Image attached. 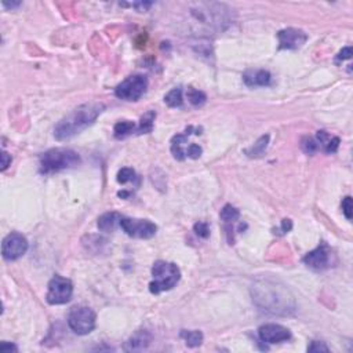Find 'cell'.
<instances>
[{
    "label": "cell",
    "mask_w": 353,
    "mask_h": 353,
    "mask_svg": "<svg viewBox=\"0 0 353 353\" xmlns=\"http://www.w3.org/2000/svg\"><path fill=\"white\" fill-rule=\"evenodd\" d=\"M334 254L330 247L327 246L326 243H321L320 246L308 252L304 257V262L315 271H324L332 267L334 263Z\"/></svg>",
    "instance_id": "9"
},
{
    "label": "cell",
    "mask_w": 353,
    "mask_h": 353,
    "mask_svg": "<svg viewBox=\"0 0 353 353\" xmlns=\"http://www.w3.org/2000/svg\"><path fill=\"white\" fill-rule=\"evenodd\" d=\"M11 163V156L7 152L2 153V171H5L7 167L10 166Z\"/></svg>",
    "instance_id": "32"
},
{
    "label": "cell",
    "mask_w": 353,
    "mask_h": 353,
    "mask_svg": "<svg viewBox=\"0 0 353 353\" xmlns=\"http://www.w3.org/2000/svg\"><path fill=\"white\" fill-rule=\"evenodd\" d=\"M301 148L305 152L306 155H313L319 149V145L316 142V139L310 138V137H305L301 141Z\"/></svg>",
    "instance_id": "24"
},
{
    "label": "cell",
    "mask_w": 353,
    "mask_h": 353,
    "mask_svg": "<svg viewBox=\"0 0 353 353\" xmlns=\"http://www.w3.org/2000/svg\"><path fill=\"white\" fill-rule=\"evenodd\" d=\"M352 57V47L342 48L337 55V61H345V59H350Z\"/></svg>",
    "instance_id": "30"
},
{
    "label": "cell",
    "mask_w": 353,
    "mask_h": 353,
    "mask_svg": "<svg viewBox=\"0 0 353 353\" xmlns=\"http://www.w3.org/2000/svg\"><path fill=\"white\" fill-rule=\"evenodd\" d=\"M309 352H328L330 349L327 345H324V342H319V341H313L310 343L309 348H308Z\"/></svg>",
    "instance_id": "29"
},
{
    "label": "cell",
    "mask_w": 353,
    "mask_h": 353,
    "mask_svg": "<svg viewBox=\"0 0 353 353\" xmlns=\"http://www.w3.org/2000/svg\"><path fill=\"white\" fill-rule=\"evenodd\" d=\"M150 334L148 331H138L130 338L129 341L124 345V350L127 352H137V350H144L149 346L150 343Z\"/></svg>",
    "instance_id": "14"
},
{
    "label": "cell",
    "mask_w": 353,
    "mask_h": 353,
    "mask_svg": "<svg viewBox=\"0 0 353 353\" xmlns=\"http://www.w3.org/2000/svg\"><path fill=\"white\" fill-rule=\"evenodd\" d=\"M220 217L225 224H230V222H235V221L239 220L240 213H239V210L236 209V207L230 206V204H226V206H224V209L221 210Z\"/></svg>",
    "instance_id": "21"
},
{
    "label": "cell",
    "mask_w": 353,
    "mask_h": 353,
    "mask_svg": "<svg viewBox=\"0 0 353 353\" xmlns=\"http://www.w3.org/2000/svg\"><path fill=\"white\" fill-rule=\"evenodd\" d=\"M80 161V156L75 150L64 149V148L50 149L40 156V172L50 174L66 168H73L79 166Z\"/></svg>",
    "instance_id": "2"
},
{
    "label": "cell",
    "mask_w": 353,
    "mask_h": 353,
    "mask_svg": "<svg viewBox=\"0 0 353 353\" xmlns=\"http://www.w3.org/2000/svg\"><path fill=\"white\" fill-rule=\"evenodd\" d=\"M20 5H21L20 2H18V3H10V5H9V3H6V2H3V6H5V7H11V9H14V7H18V6H20Z\"/></svg>",
    "instance_id": "35"
},
{
    "label": "cell",
    "mask_w": 353,
    "mask_h": 353,
    "mask_svg": "<svg viewBox=\"0 0 353 353\" xmlns=\"http://www.w3.org/2000/svg\"><path fill=\"white\" fill-rule=\"evenodd\" d=\"M291 228H293V222H291L290 220H283L282 221V226H280V229L278 230H282V233H287V232L291 230Z\"/></svg>",
    "instance_id": "33"
},
{
    "label": "cell",
    "mask_w": 353,
    "mask_h": 353,
    "mask_svg": "<svg viewBox=\"0 0 353 353\" xmlns=\"http://www.w3.org/2000/svg\"><path fill=\"white\" fill-rule=\"evenodd\" d=\"M342 211L348 220H352V198L346 196L342 200Z\"/></svg>",
    "instance_id": "28"
},
{
    "label": "cell",
    "mask_w": 353,
    "mask_h": 353,
    "mask_svg": "<svg viewBox=\"0 0 353 353\" xmlns=\"http://www.w3.org/2000/svg\"><path fill=\"white\" fill-rule=\"evenodd\" d=\"M193 230H195V233H196L199 237L207 239V237L210 236L209 224H206V222H198V224H195V226H193Z\"/></svg>",
    "instance_id": "26"
},
{
    "label": "cell",
    "mask_w": 353,
    "mask_h": 353,
    "mask_svg": "<svg viewBox=\"0 0 353 353\" xmlns=\"http://www.w3.org/2000/svg\"><path fill=\"white\" fill-rule=\"evenodd\" d=\"M164 102L170 108H180L182 107V89L181 87H175L172 89L170 93H167V96L164 97Z\"/></svg>",
    "instance_id": "20"
},
{
    "label": "cell",
    "mask_w": 353,
    "mask_h": 353,
    "mask_svg": "<svg viewBox=\"0 0 353 353\" xmlns=\"http://www.w3.org/2000/svg\"><path fill=\"white\" fill-rule=\"evenodd\" d=\"M96 313L90 308L75 306L69 312L68 324L73 332L79 335H86L96 328Z\"/></svg>",
    "instance_id": "4"
},
{
    "label": "cell",
    "mask_w": 353,
    "mask_h": 353,
    "mask_svg": "<svg viewBox=\"0 0 353 353\" xmlns=\"http://www.w3.org/2000/svg\"><path fill=\"white\" fill-rule=\"evenodd\" d=\"M155 119H156L155 111H149V112L145 113L144 116L141 118V120H139V124H138V127H137V131H135V133L137 134L150 133V131L153 130Z\"/></svg>",
    "instance_id": "18"
},
{
    "label": "cell",
    "mask_w": 353,
    "mask_h": 353,
    "mask_svg": "<svg viewBox=\"0 0 353 353\" xmlns=\"http://www.w3.org/2000/svg\"><path fill=\"white\" fill-rule=\"evenodd\" d=\"M28 251V240L21 233L13 232L7 235L2 244V254L6 261H16Z\"/></svg>",
    "instance_id": "8"
},
{
    "label": "cell",
    "mask_w": 353,
    "mask_h": 353,
    "mask_svg": "<svg viewBox=\"0 0 353 353\" xmlns=\"http://www.w3.org/2000/svg\"><path fill=\"white\" fill-rule=\"evenodd\" d=\"M181 338L185 339V342L189 348H196L200 346L203 342V332L199 331V330H192V331H187V330H182L181 331Z\"/></svg>",
    "instance_id": "19"
},
{
    "label": "cell",
    "mask_w": 353,
    "mask_h": 353,
    "mask_svg": "<svg viewBox=\"0 0 353 353\" xmlns=\"http://www.w3.org/2000/svg\"><path fill=\"white\" fill-rule=\"evenodd\" d=\"M187 96L188 100H189V102L192 104L193 107H203L204 104H206V100H207V97H206L203 91H199L196 89H193V87L188 89Z\"/></svg>",
    "instance_id": "22"
},
{
    "label": "cell",
    "mask_w": 353,
    "mask_h": 353,
    "mask_svg": "<svg viewBox=\"0 0 353 353\" xmlns=\"http://www.w3.org/2000/svg\"><path fill=\"white\" fill-rule=\"evenodd\" d=\"M73 294V284L69 279L55 275L48 283L46 300L50 305H64L69 302Z\"/></svg>",
    "instance_id": "6"
},
{
    "label": "cell",
    "mask_w": 353,
    "mask_h": 353,
    "mask_svg": "<svg viewBox=\"0 0 353 353\" xmlns=\"http://www.w3.org/2000/svg\"><path fill=\"white\" fill-rule=\"evenodd\" d=\"M104 109L105 105L101 102H90L77 107L54 127V137L58 141H65L80 134L96 122Z\"/></svg>",
    "instance_id": "1"
},
{
    "label": "cell",
    "mask_w": 353,
    "mask_h": 353,
    "mask_svg": "<svg viewBox=\"0 0 353 353\" xmlns=\"http://www.w3.org/2000/svg\"><path fill=\"white\" fill-rule=\"evenodd\" d=\"M202 153H203V149L198 144L189 145V148L187 149V156L192 157V159H199L202 156Z\"/></svg>",
    "instance_id": "27"
},
{
    "label": "cell",
    "mask_w": 353,
    "mask_h": 353,
    "mask_svg": "<svg viewBox=\"0 0 353 353\" xmlns=\"http://www.w3.org/2000/svg\"><path fill=\"white\" fill-rule=\"evenodd\" d=\"M0 350H2L3 353H11V352H18V348H17L14 343L2 342V345H0Z\"/></svg>",
    "instance_id": "31"
},
{
    "label": "cell",
    "mask_w": 353,
    "mask_h": 353,
    "mask_svg": "<svg viewBox=\"0 0 353 353\" xmlns=\"http://www.w3.org/2000/svg\"><path fill=\"white\" fill-rule=\"evenodd\" d=\"M200 131H202V129H195V127H192V126H189V127L185 130V134H176L175 137L172 138L171 153L176 160H184V159L187 157V152L182 149V144H184V142H187L188 137H189L191 134H196V135H199V134H202Z\"/></svg>",
    "instance_id": "12"
},
{
    "label": "cell",
    "mask_w": 353,
    "mask_h": 353,
    "mask_svg": "<svg viewBox=\"0 0 353 353\" xmlns=\"http://www.w3.org/2000/svg\"><path fill=\"white\" fill-rule=\"evenodd\" d=\"M316 138H317V141H316L317 145L321 146L326 153H335L338 150V146H339V138L338 137H331L327 131L320 130L316 134Z\"/></svg>",
    "instance_id": "15"
},
{
    "label": "cell",
    "mask_w": 353,
    "mask_h": 353,
    "mask_svg": "<svg viewBox=\"0 0 353 353\" xmlns=\"http://www.w3.org/2000/svg\"><path fill=\"white\" fill-rule=\"evenodd\" d=\"M122 215L119 213H115V211H111V213H105L100 217L98 220V228L102 230V232H113V230L118 228V225L120 226V221H122Z\"/></svg>",
    "instance_id": "16"
},
{
    "label": "cell",
    "mask_w": 353,
    "mask_h": 353,
    "mask_svg": "<svg viewBox=\"0 0 353 353\" xmlns=\"http://www.w3.org/2000/svg\"><path fill=\"white\" fill-rule=\"evenodd\" d=\"M152 278L149 291L152 294H160L175 287L181 279V271L175 263L156 261L152 267Z\"/></svg>",
    "instance_id": "3"
},
{
    "label": "cell",
    "mask_w": 353,
    "mask_h": 353,
    "mask_svg": "<svg viewBox=\"0 0 353 353\" xmlns=\"http://www.w3.org/2000/svg\"><path fill=\"white\" fill-rule=\"evenodd\" d=\"M278 39L280 50H297L306 43L308 36L301 29L287 28V29H283L278 33Z\"/></svg>",
    "instance_id": "10"
},
{
    "label": "cell",
    "mask_w": 353,
    "mask_h": 353,
    "mask_svg": "<svg viewBox=\"0 0 353 353\" xmlns=\"http://www.w3.org/2000/svg\"><path fill=\"white\" fill-rule=\"evenodd\" d=\"M258 335L262 342L267 343H280L284 341H289L291 338V332L289 328L280 326V324H265L259 327Z\"/></svg>",
    "instance_id": "11"
},
{
    "label": "cell",
    "mask_w": 353,
    "mask_h": 353,
    "mask_svg": "<svg viewBox=\"0 0 353 353\" xmlns=\"http://www.w3.org/2000/svg\"><path fill=\"white\" fill-rule=\"evenodd\" d=\"M135 180V171L130 167H124L118 172V182L119 184H127L130 181Z\"/></svg>",
    "instance_id": "25"
},
{
    "label": "cell",
    "mask_w": 353,
    "mask_h": 353,
    "mask_svg": "<svg viewBox=\"0 0 353 353\" xmlns=\"http://www.w3.org/2000/svg\"><path fill=\"white\" fill-rule=\"evenodd\" d=\"M148 89V79L142 75L127 77L115 89V96L123 101H138Z\"/></svg>",
    "instance_id": "5"
},
{
    "label": "cell",
    "mask_w": 353,
    "mask_h": 353,
    "mask_svg": "<svg viewBox=\"0 0 353 353\" xmlns=\"http://www.w3.org/2000/svg\"><path fill=\"white\" fill-rule=\"evenodd\" d=\"M243 80L248 87H263L271 84V73L265 69L247 70Z\"/></svg>",
    "instance_id": "13"
},
{
    "label": "cell",
    "mask_w": 353,
    "mask_h": 353,
    "mask_svg": "<svg viewBox=\"0 0 353 353\" xmlns=\"http://www.w3.org/2000/svg\"><path fill=\"white\" fill-rule=\"evenodd\" d=\"M120 228L130 237H138V239H150L157 232V226L152 221L124 218V217L120 221Z\"/></svg>",
    "instance_id": "7"
},
{
    "label": "cell",
    "mask_w": 353,
    "mask_h": 353,
    "mask_svg": "<svg viewBox=\"0 0 353 353\" xmlns=\"http://www.w3.org/2000/svg\"><path fill=\"white\" fill-rule=\"evenodd\" d=\"M135 131H137V127L130 120H120L113 127V133H115V137L118 139L126 138V137H129L130 134L135 133Z\"/></svg>",
    "instance_id": "17"
},
{
    "label": "cell",
    "mask_w": 353,
    "mask_h": 353,
    "mask_svg": "<svg viewBox=\"0 0 353 353\" xmlns=\"http://www.w3.org/2000/svg\"><path fill=\"white\" fill-rule=\"evenodd\" d=\"M133 6L138 11H146L150 6H152V3H142V2H141V3H134Z\"/></svg>",
    "instance_id": "34"
},
{
    "label": "cell",
    "mask_w": 353,
    "mask_h": 353,
    "mask_svg": "<svg viewBox=\"0 0 353 353\" xmlns=\"http://www.w3.org/2000/svg\"><path fill=\"white\" fill-rule=\"evenodd\" d=\"M268 142H269V135H263L261 138L258 139L257 142L254 144V146H251V149L246 150V153L251 157H257V156H261L265 152L268 146Z\"/></svg>",
    "instance_id": "23"
}]
</instances>
